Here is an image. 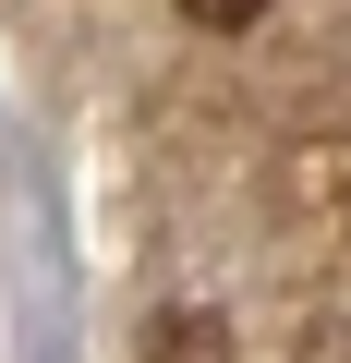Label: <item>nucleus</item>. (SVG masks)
<instances>
[{
  "instance_id": "1",
  "label": "nucleus",
  "mask_w": 351,
  "mask_h": 363,
  "mask_svg": "<svg viewBox=\"0 0 351 363\" xmlns=\"http://www.w3.org/2000/svg\"><path fill=\"white\" fill-rule=\"evenodd\" d=\"M279 13V0H182V25H206V37H255Z\"/></svg>"
}]
</instances>
